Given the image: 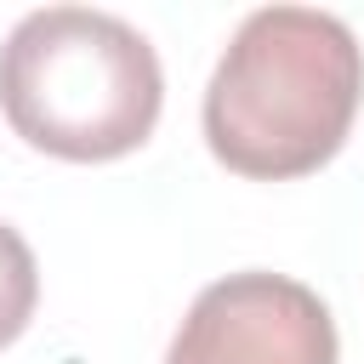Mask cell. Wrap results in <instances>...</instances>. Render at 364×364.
I'll return each mask as SVG.
<instances>
[{"instance_id":"cell-1","label":"cell","mask_w":364,"mask_h":364,"mask_svg":"<svg viewBox=\"0 0 364 364\" xmlns=\"http://www.w3.org/2000/svg\"><path fill=\"white\" fill-rule=\"evenodd\" d=\"M358 102L364 51L353 28L313 6H262L233 28L205 85V142L239 176H307L341 154Z\"/></svg>"},{"instance_id":"cell-2","label":"cell","mask_w":364,"mask_h":364,"mask_svg":"<svg viewBox=\"0 0 364 364\" xmlns=\"http://www.w3.org/2000/svg\"><path fill=\"white\" fill-rule=\"evenodd\" d=\"M159 102V57L114 11L46 6L0 46V114L40 154L74 165L119 159L154 136Z\"/></svg>"},{"instance_id":"cell-3","label":"cell","mask_w":364,"mask_h":364,"mask_svg":"<svg viewBox=\"0 0 364 364\" xmlns=\"http://www.w3.org/2000/svg\"><path fill=\"white\" fill-rule=\"evenodd\" d=\"M330 307L284 273H228L205 284L171 336L165 364H336Z\"/></svg>"},{"instance_id":"cell-4","label":"cell","mask_w":364,"mask_h":364,"mask_svg":"<svg viewBox=\"0 0 364 364\" xmlns=\"http://www.w3.org/2000/svg\"><path fill=\"white\" fill-rule=\"evenodd\" d=\"M34 301H40V267H34V250L28 239L0 222V347H11L28 318H34Z\"/></svg>"}]
</instances>
